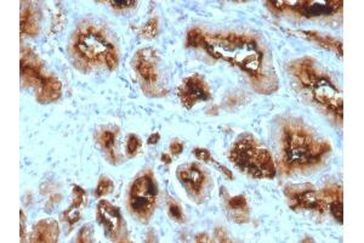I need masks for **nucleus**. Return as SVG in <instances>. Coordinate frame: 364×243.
Segmentation results:
<instances>
[{"instance_id": "23", "label": "nucleus", "mask_w": 364, "mask_h": 243, "mask_svg": "<svg viewBox=\"0 0 364 243\" xmlns=\"http://www.w3.org/2000/svg\"><path fill=\"white\" fill-rule=\"evenodd\" d=\"M100 141L102 144V146L105 147L106 150H108V152H111L112 156H113V146H114V141H116V135H114L112 132H103L100 135Z\"/></svg>"}, {"instance_id": "13", "label": "nucleus", "mask_w": 364, "mask_h": 243, "mask_svg": "<svg viewBox=\"0 0 364 243\" xmlns=\"http://www.w3.org/2000/svg\"><path fill=\"white\" fill-rule=\"evenodd\" d=\"M291 71L301 81V84L306 88H311L321 77L310 59H302L297 61L296 64H292Z\"/></svg>"}, {"instance_id": "31", "label": "nucleus", "mask_w": 364, "mask_h": 243, "mask_svg": "<svg viewBox=\"0 0 364 243\" xmlns=\"http://www.w3.org/2000/svg\"><path fill=\"white\" fill-rule=\"evenodd\" d=\"M207 239H208L207 235H202V236H201V235H199V236H197L196 241L197 242H201V241H203V242H210V240H207Z\"/></svg>"}, {"instance_id": "29", "label": "nucleus", "mask_w": 364, "mask_h": 243, "mask_svg": "<svg viewBox=\"0 0 364 243\" xmlns=\"http://www.w3.org/2000/svg\"><path fill=\"white\" fill-rule=\"evenodd\" d=\"M159 139H160V135L158 133H155V134H153L152 136H149V139H148V141H147V144H148V145H154V144H157L158 141H159Z\"/></svg>"}, {"instance_id": "11", "label": "nucleus", "mask_w": 364, "mask_h": 243, "mask_svg": "<svg viewBox=\"0 0 364 243\" xmlns=\"http://www.w3.org/2000/svg\"><path fill=\"white\" fill-rule=\"evenodd\" d=\"M154 51L149 49L140 50L134 59L133 65L138 71L140 77L144 79L147 84H154L158 79V73L154 64Z\"/></svg>"}, {"instance_id": "21", "label": "nucleus", "mask_w": 364, "mask_h": 243, "mask_svg": "<svg viewBox=\"0 0 364 243\" xmlns=\"http://www.w3.org/2000/svg\"><path fill=\"white\" fill-rule=\"evenodd\" d=\"M158 33V21L157 18H152L148 22L145 24L141 29L142 37L145 38H153Z\"/></svg>"}, {"instance_id": "14", "label": "nucleus", "mask_w": 364, "mask_h": 243, "mask_svg": "<svg viewBox=\"0 0 364 243\" xmlns=\"http://www.w3.org/2000/svg\"><path fill=\"white\" fill-rule=\"evenodd\" d=\"M59 237V225L56 221L46 219L40 221L34 230V242H56Z\"/></svg>"}, {"instance_id": "12", "label": "nucleus", "mask_w": 364, "mask_h": 243, "mask_svg": "<svg viewBox=\"0 0 364 243\" xmlns=\"http://www.w3.org/2000/svg\"><path fill=\"white\" fill-rule=\"evenodd\" d=\"M179 179L186 190L193 196H199L203 190L205 175L197 164H188L179 169Z\"/></svg>"}, {"instance_id": "20", "label": "nucleus", "mask_w": 364, "mask_h": 243, "mask_svg": "<svg viewBox=\"0 0 364 243\" xmlns=\"http://www.w3.org/2000/svg\"><path fill=\"white\" fill-rule=\"evenodd\" d=\"M228 207L233 210L234 213L237 212L248 213V204H246V199L244 196H236V197H232L228 201Z\"/></svg>"}, {"instance_id": "25", "label": "nucleus", "mask_w": 364, "mask_h": 243, "mask_svg": "<svg viewBox=\"0 0 364 243\" xmlns=\"http://www.w3.org/2000/svg\"><path fill=\"white\" fill-rule=\"evenodd\" d=\"M194 155L199 161H203V162H212L213 161L210 152L205 149H196L194 150Z\"/></svg>"}, {"instance_id": "27", "label": "nucleus", "mask_w": 364, "mask_h": 243, "mask_svg": "<svg viewBox=\"0 0 364 243\" xmlns=\"http://www.w3.org/2000/svg\"><path fill=\"white\" fill-rule=\"evenodd\" d=\"M215 236L218 237V241H221V242H229V240H227V239H228V236H227L225 230H223L222 228H218V229H216V230H215Z\"/></svg>"}, {"instance_id": "19", "label": "nucleus", "mask_w": 364, "mask_h": 243, "mask_svg": "<svg viewBox=\"0 0 364 243\" xmlns=\"http://www.w3.org/2000/svg\"><path fill=\"white\" fill-rule=\"evenodd\" d=\"M205 44V34L201 29L196 28L188 33L187 37V45L188 46H202Z\"/></svg>"}, {"instance_id": "24", "label": "nucleus", "mask_w": 364, "mask_h": 243, "mask_svg": "<svg viewBox=\"0 0 364 243\" xmlns=\"http://www.w3.org/2000/svg\"><path fill=\"white\" fill-rule=\"evenodd\" d=\"M140 145H141V143H140V139L138 136L134 135V134H130L127 141V152L129 157H133V156L136 155Z\"/></svg>"}, {"instance_id": "30", "label": "nucleus", "mask_w": 364, "mask_h": 243, "mask_svg": "<svg viewBox=\"0 0 364 243\" xmlns=\"http://www.w3.org/2000/svg\"><path fill=\"white\" fill-rule=\"evenodd\" d=\"M24 236V217H23V213L21 212V237L23 239Z\"/></svg>"}, {"instance_id": "1", "label": "nucleus", "mask_w": 364, "mask_h": 243, "mask_svg": "<svg viewBox=\"0 0 364 243\" xmlns=\"http://www.w3.org/2000/svg\"><path fill=\"white\" fill-rule=\"evenodd\" d=\"M282 151V162L288 170L306 169L318 164L323 156L330 151V145L314 138L303 125L289 123L283 128Z\"/></svg>"}, {"instance_id": "26", "label": "nucleus", "mask_w": 364, "mask_h": 243, "mask_svg": "<svg viewBox=\"0 0 364 243\" xmlns=\"http://www.w3.org/2000/svg\"><path fill=\"white\" fill-rule=\"evenodd\" d=\"M109 4L116 9H129V7L135 6L138 2L136 1H123V0H114V1H109Z\"/></svg>"}, {"instance_id": "16", "label": "nucleus", "mask_w": 364, "mask_h": 243, "mask_svg": "<svg viewBox=\"0 0 364 243\" xmlns=\"http://www.w3.org/2000/svg\"><path fill=\"white\" fill-rule=\"evenodd\" d=\"M21 32L22 34L27 33L29 35H34L38 33V27L35 23L34 15L29 9L22 11L21 15Z\"/></svg>"}, {"instance_id": "8", "label": "nucleus", "mask_w": 364, "mask_h": 243, "mask_svg": "<svg viewBox=\"0 0 364 243\" xmlns=\"http://www.w3.org/2000/svg\"><path fill=\"white\" fill-rule=\"evenodd\" d=\"M210 90L204 79L198 75L191 76L182 81L179 88V97L186 108H192L199 101L210 99Z\"/></svg>"}, {"instance_id": "18", "label": "nucleus", "mask_w": 364, "mask_h": 243, "mask_svg": "<svg viewBox=\"0 0 364 243\" xmlns=\"http://www.w3.org/2000/svg\"><path fill=\"white\" fill-rule=\"evenodd\" d=\"M113 188H114V184L112 182V180H109L108 177H101L97 187L95 188V195H96V197L98 198L103 197V196L111 193Z\"/></svg>"}, {"instance_id": "3", "label": "nucleus", "mask_w": 364, "mask_h": 243, "mask_svg": "<svg viewBox=\"0 0 364 243\" xmlns=\"http://www.w3.org/2000/svg\"><path fill=\"white\" fill-rule=\"evenodd\" d=\"M229 160L239 170L255 179H273L276 166L272 156L251 135H243L234 143Z\"/></svg>"}, {"instance_id": "5", "label": "nucleus", "mask_w": 364, "mask_h": 243, "mask_svg": "<svg viewBox=\"0 0 364 243\" xmlns=\"http://www.w3.org/2000/svg\"><path fill=\"white\" fill-rule=\"evenodd\" d=\"M158 186L150 173L138 177L129 192V208L140 220L147 221L153 214L157 203Z\"/></svg>"}, {"instance_id": "9", "label": "nucleus", "mask_w": 364, "mask_h": 243, "mask_svg": "<svg viewBox=\"0 0 364 243\" xmlns=\"http://www.w3.org/2000/svg\"><path fill=\"white\" fill-rule=\"evenodd\" d=\"M286 9L305 17H317V16H332L343 7V1H328V0H312V1H284Z\"/></svg>"}, {"instance_id": "32", "label": "nucleus", "mask_w": 364, "mask_h": 243, "mask_svg": "<svg viewBox=\"0 0 364 243\" xmlns=\"http://www.w3.org/2000/svg\"><path fill=\"white\" fill-rule=\"evenodd\" d=\"M161 160H163V162L166 163V164H169V163L171 162V157L169 155H163L161 156Z\"/></svg>"}, {"instance_id": "7", "label": "nucleus", "mask_w": 364, "mask_h": 243, "mask_svg": "<svg viewBox=\"0 0 364 243\" xmlns=\"http://www.w3.org/2000/svg\"><path fill=\"white\" fill-rule=\"evenodd\" d=\"M287 196L291 209H312L319 213L328 209V203L322 196V192H317L313 188L297 190L287 187Z\"/></svg>"}, {"instance_id": "28", "label": "nucleus", "mask_w": 364, "mask_h": 243, "mask_svg": "<svg viewBox=\"0 0 364 243\" xmlns=\"http://www.w3.org/2000/svg\"><path fill=\"white\" fill-rule=\"evenodd\" d=\"M170 150L172 155H180L182 152L183 146L181 143H179V141H174V143H171L170 145Z\"/></svg>"}, {"instance_id": "4", "label": "nucleus", "mask_w": 364, "mask_h": 243, "mask_svg": "<svg viewBox=\"0 0 364 243\" xmlns=\"http://www.w3.org/2000/svg\"><path fill=\"white\" fill-rule=\"evenodd\" d=\"M74 50L87 62H107L109 57L117 55L116 48L107 38L94 27H86L78 32L74 42Z\"/></svg>"}, {"instance_id": "22", "label": "nucleus", "mask_w": 364, "mask_h": 243, "mask_svg": "<svg viewBox=\"0 0 364 243\" xmlns=\"http://www.w3.org/2000/svg\"><path fill=\"white\" fill-rule=\"evenodd\" d=\"M168 210H169V215H170L171 219H174L177 223H182L183 221V213L181 207L174 201V199H170L168 203Z\"/></svg>"}, {"instance_id": "15", "label": "nucleus", "mask_w": 364, "mask_h": 243, "mask_svg": "<svg viewBox=\"0 0 364 243\" xmlns=\"http://www.w3.org/2000/svg\"><path fill=\"white\" fill-rule=\"evenodd\" d=\"M73 193H74V198H73V203L72 206L68 208L67 212L65 213V217H66V221L70 224V226L72 228L73 225L79 220L80 218V212H79V208L81 207L83 204L84 199H85L86 195L84 192L83 188H80L79 186H74L73 187Z\"/></svg>"}, {"instance_id": "10", "label": "nucleus", "mask_w": 364, "mask_h": 243, "mask_svg": "<svg viewBox=\"0 0 364 243\" xmlns=\"http://www.w3.org/2000/svg\"><path fill=\"white\" fill-rule=\"evenodd\" d=\"M97 219L105 228L106 236H108L112 241H118L124 226L119 209L107 201H101L97 206Z\"/></svg>"}, {"instance_id": "6", "label": "nucleus", "mask_w": 364, "mask_h": 243, "mask_svg": "<svg viewBox=\"0 0 364 243\" xmlns=\"http://www.w3.org/2000/svg\"><path fill=\"white\" fill-rule=\"evenodd\" d=\"M311 89L314 101L322 105L329 113L339 117V119L343 121V96L332 81L321 76L318 81L311 86Z\"/></svg>"}, {"instance_id": "2", "label": "nucleus", "mask_w": 364, "mask_h": 243, "mask_svg": "<svg viewBox=\"0 0 364 243\" xmlns=\"http://www.w3.org/2000/svg\"><path fill=\"white\" fill-rule=\"evenodd\" d=\"M203 48L210 56L236 65L251 77H257L261 72L262 54L253 38L233 33L213 37L205 35Z\"/></svg>"}, {"instance_id": "17", "label": "nucleus", "mask_w": 364, "mask_h": 243, "mask_svg": "<svg viewBox=\"0 0 364 243\" xmlns=\"http://www.w3.org/2000/svg\"><path fill=\"white\" fill-rule=\"evenodd\" d=\"M329 207L330 213L336 220L339 221L340 224L344 223V204H343V198H339V199H334V201L330 202L328 204Z\"/></svg>"}]
</instances>
